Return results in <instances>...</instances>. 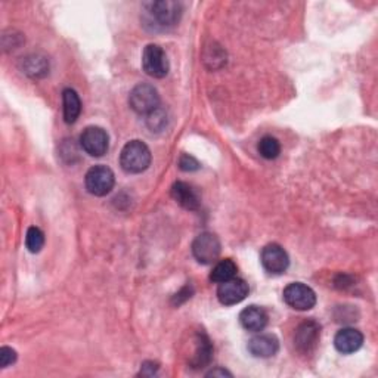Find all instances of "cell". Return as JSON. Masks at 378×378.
<instances>
[{
	"instance_id": "26",
	"label": "cell",
	"mask_w": 378,
	"mask_h": 378,
	"mask_svg": "<svg viewBox=\"0 0 378 378\" xmlns=\"http://www.w3.org/2000/svg\"><path fill=\"white\" fill-rule=\"evenodd\" d=\"M217 375H222V377L228 375V377H232V374H230L229 371H226V370H219V368L213 370V371H210V372L207 374V377H217Z\"/></svg>"
},
{
	"instance_id": "10",
	"label": "cell",
	"mask_w": 378,
	"mask_h": 378,
	"mask_svg": "<svg viewBox=\"0 0 378 378\" xmlns=\"http://www.w3.org/2000/svg\"><path fill=\"white\" fill-rule=\"evenodd\" d=\"M319 339H321V325L315 321H306L299 325L294 334V344L300 353L309 355L316 348Z\"/></svg>"
},
{
	"instance_id": "2",
	"label": "cell",
	"mask_w": 378,
	"mask_h": 378,
	"mask_svg": "<svg viewBox=\"0 0 378 378\" xmlns=\"http://www.w3.org/2000/svg\"><path fill=\"white\" fill-rule=\"evenodd\" d=\"M129 104L135 112L141 115H150L159 108L158 91L152 84L139 83L130 92Z\"/></svg>"
},
{
	"instance_id": "1",
	"label": "cell",
	"mask_w": 378,
	"mask_h": 378,
	"mask_svg": "<svg viewBox=\"0 0 378 378\" xmlns=\"http://www.w3.org/2000/svg\"><path fill=\"white\" fill-rule=\"evenodd\" d=\"M151 151L147 143L142 141L127 142L120 154V166L126 173L138 174L147 170L151 166Z\"/></svg>"
},
{
	"instance_id": "9",
	"label": "cell",
	"mask_w": 378,
	"mask_h": 378,
	"mask_svg": "<svg viewBox=\"0 0 378 378\" xmlns=\"http://www.w3.org/2000/svg\"><path fill=\"white\" fill-rule=\"evenodd\" d=\"M260 261L265 271L272 275H281L289 266V257L280 244H268L260 254Z\"/></svg>"
},
{
	"instance_id": "24",
	"label": "cell",
	"mask_w": 378,
	"mask_h": 378,
	"mask_svg": "<svg viewBox=\"0 0 378 378\" xmlns=\"http://www.w3.org/2000/svg\"><path fill=\"white\" fill-rule=\"evenodd\" d=\"M148 124L150 127L154 130V129H158V127H163L166 124V119H164V114L162 110H157L154 111L152 114L148 115Z\"/></svg>"
},
{
	"instance_id": "6",
	"label": "cell",
	"mask_w": 378,
	"mask_h": 378,
	"mask_svg": "<svg viewBox=\"0 0 378 378\" xmlns=\"http://www.w3.org/2000/svg\"><path fill=\"white\" fill-rule=\"evenodd\" d=\"M284 301L296 311H311L316 304V294L311 287L301 282L288 284L282 293Z\"/></svg>"
},
{
	"instance_id": "25",
	"label": "cell",
	"mask_w": 378,
	"mask_h": 378,
	"mask_svg": "<svg viewBox=\"0 0 378 378\" xmlns=\"http://www.w3.org/2000/svg\"><path fill=\"white\" fill-rule=\"evenodd\" d=\"M158 370V365L154 362H145L142 365V370H141V374L142 375H154Z\"/></svg>"
},
{
	"instance_id": "20",
	"label": "cell",
	"mask_w": 378,
	"mask_h": 378,
	"mask_svg": "<svg viewBox=\"0 0 378 378\" xmlns=\"http://www.w3.org/2000/svg\"><path fill=\"white\" fill-rule=\"evenodd\" d=\"M257 151L266 159H275L281 154V143L273 136H263L257 143Z\"/></svg>"
},
{
	"instance_id": "16",
	"label": "cell",
	"mask_w": 378,
	"mask_h": 378,
	"mask_svg": "<svg viewBox=\"0 0 378 378\" xmlns=\"http://www.w3.org/2000/svg\"><path fill=\"white\" fill-rule=\"evenodd\" d=\"M211 356H213V347H211V343H210L209 337L206 336V334H198L195 353L193 355L189 363H191L193 368H197V370L198 368H204L206 365H209V363H210Z\"/></svg>"
},
{
	"instance_id": "23",
	"label": "cell",
	"mask_w": 378,
	"mask_h": 378,
	"mask_svg": "<svg viewBox=\"0 0 378 378\" xmlns=\"http://www.w3.org/2000/svg\"><path fill=\"white\" fill-rule=\"evenodd\" d=\"M179 167H181V170H183V171H195V170L200 169V163H198V159L194 158L193 155L183 154V155L179 158Z\"/></svg>"
},
{
	"instance_id": "18",
	"label": "cell",
	"mask_w": 378,
	"mask_h": 378,
	"mask_svg": "<svg viewBox=\"0 0 378 378\" xmlns=\"http://www.w3.org/2000/svg\"><path fill=\"white\" fill-rule=\"evenodd\" d=\"M22 71L27 76H30L33 79H40L45 77L49 72V61L48 58L33 53L24 58L22 61Z\"/></svg>"
},
{
	"instance_id": "22",
	"label": "cell",
	"mask_w": 378,
	"mask_h": 378,
	"mask_svg": "<svg viewBox=\"0 0 378 378\" xmlns=\"http://www.w3.org/2000/svg\"><path fill=\"white\" fill-rule=\"evenodd\" d=\"M15 360H17V352L13 351L12 347L4 346L0 348V367L8 368L12 363H15Z\"/></svg>"
},
{
	"instance_id": "15",
	"label": "cell",
	"mask_w": 378,
	"mask_h": 378,
	"mask_svg": "<svg viewBox=\"0 0 378 378\" xmlns=\"http://www.w3.org/2000/svg\"><path fill=\"white\" fill-rule=\"evenodd\" d=\"M171 197L186 210H198L200 197L195 189L186 182H176L171 186Z\"/></svg>"
},
{
	"instance_id": "11",
	"label": "cell",
	"mask_w": 378,
	"mask_h": 378,
	"mask_svg": "<svg viewBox=\"0 0 378 378\" xmlns=\"http://www.w3.org/2000/svg\"><path fill=\"white\" fill-rule=\"evenodd\" d=\"M247 296H249V284L241 278L225 281L217 288V299L225 306H234V304L241 303Z\"/></svg>"
},
{
	"instance_id": "7",
	"label": "cell",
	"mask_w": 378,
	"mask_h": 378,
	"mask_svg": "<svg viewBox=\"0 0 378 378\" xmlns=\"http://www.w3.org/2000/svg\"><path fill=\"white\" fill-rule=\"evenodd\" d=\"M80 147L92 157H103L110 148V136L107 130L98 126L86 127L80 135Z\"/></svg>"
},
{
	"instance_id": "14",
	"label": "cell",
	"mask_w": 378,
	"mask_h": 378,
	"mask_svg": "<svg viewBox=\"0 0 378 378\" xmlns=\"http://www.w3.org/2000/svg\"><path fill=\"white\" fill-rule=\"evenodd\" d=\"M269 316L265 309L259 306H249L241 311L240 313V322L244 330L252 332H260L263 331L268 325Z\"/></svg>"
},
{
	"instance_id": "4",
	"label": "cell",
	"mask_w": 378,
	"mask_h": 378,
	"mask_svg": "<svg viewBox=\"0 0 378 378\" xmlns=\"http://www.w3.org/2000/svg\"><path fill=\"white\" fill-rule=\"evenodd\" d=\"M142 68L150 77L163 79L169 74L170 64L162 46L148 45L142 53Z\"/></svg>"
},
{
	"instance_id": "19",
	"label": "cell",
	"mask_w": 378,
	"mask_h": 378,
	"mask_svg": "<svg viewBox=\"0 0 378 378\" xmlns=\"http://www.w3.org/2000/svg\"><path fill=\"white\" fill-rule=\"evenodd\" d=\"M237 271H238V268L235 265V261L232 259L221 260L219 263H216V266L213 268V271L210 273V280L216 284H222L225 281L235 278Z\"/></svg>"
},
{
	"instance_id": "13",
	"label": "cell",
	"mask_w": 378,
	"mask_h": 378,
	"mask_svg": "<svg viewBox=\"0 0 378 378\" xmlns=\"http://www.w3.org/2000/svg\"><path fill=\"white\" fill-rule=\"evenodd\" d=\"M363 344V336L359 330L355 328H343L336 337H334V346L343 355H351L358 352Z\"/></svg>"
},
{
	"instance_id": "8",
	"label": "cell",
	"mask_w": 378,
	"mask_h": 378,
	"mask_svg": "<svg viewBox=\"0 0 378 378\" xmlns=\"http://www.w3.org/2000/svg\"><path fill=\"white\" fill-rule=\"evenodd\" d=\"M193 254L201 265H211L221 254V241L211 232L200 234L193 242Z\"/></svg>"
},
{
	"instance_id": "21",
	"label": "cell",
	"mask_w": 378,
	"mask_h": 378,
	"mask_svg": "<svg viewBox=\"0 0 378 378\" xmlns=\"http://www.w3.org/2000/svg\"><path fill=\"white\" fill-rule=\"evenodd\" d=\"M25 245L28 252L33 254L41 252L43 245H45V234H43V230L39 229L37 226L28 228L27 237H25Z\"/></svg>"
},
{
	"instance_id": "3",
	"label": "cell",
	"mask_w": 378,
	"mask_h": 378,
	"mask_svg": "<svg viewBox=\"0 0 378 378\" xmlns=\"http://www.w3.org/2000/svg\"><path fill=\"white\" fill-rule=\"evenodd\" d=\"M84 185L89 194L95 197H105L112 191L115 185V174L107 166H93L86 173Z\"/></svg>"
},
{
	"instance_id": "5",
	"label": "cell",
	"mask_w": 378,
	"mask_h": 378,
	"mask_svg": "<svg viewBox=\"0 0 378 378\" xmlns=\"http://www.w3.org/2000/svg\"><path fill=\"white\" fill-rule=\"evenodd\" d=\"M147 6L151 20L162 28L176 25L182 17V5L179 2H173V0H159V2H152Z\"/></svg>"
},
{
	"instance_id": "17",
	"label": "cell",
	"mask_w": 378,
	"mask_h": 378,
	"mask_svg": "<svg viewBox=\"0 0 378 378\" xmlns=\"http://www.w3.org/2000/svg\"><path fill=\"white\" fill-rule=\"evenodd\" d=\"M64 120L67 124L76 123L82 114V100L74 89H65L63 92Z\"/></svg>"
},
{
	"instance_id": "12",
	"label": "cell",
	"mask_w": 378,
	"mask_h": 378,
	"mask_svg": "<svg viewBox=\"0 0 378 378\" xmlns=\"http://www.w3.org/2000/svg\"><path fill=\"white\" fill-rule=\"evenodd\" d=\"M249 352L254 358H272L280 351V340L273 334H259L249 341Z\"/></svg>"
}]
</instances>
